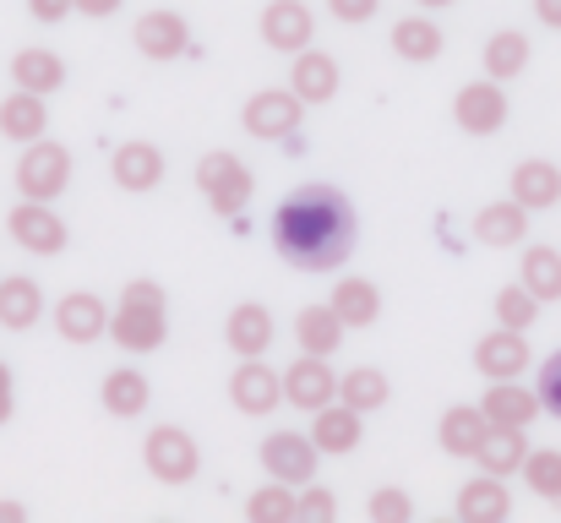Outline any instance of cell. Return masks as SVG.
Returning <instances> with one entry per match:
<instances>
[{
  "label": "cell",
  "mask_w": 561,
  "mask_h": 523,
  "mask_svg": "<svg viewBox=\"0 0 561 523\" xmlns=\"http://www.w3.org/2000/svg\"><path fill=\"white\" fill-rule=\"evenodd\" d=\"M273 246L300 273H333L355 251V207L339 185H300L273 213Z\"/></svg>",
  "instance_id": "6da1fadb"
},
{
  "label": "cell",
  "mask_w": 561,
  "mask_h": 523,
  "mask_svg": "<svg viewBox=\"0 0 561 523\" xmlns=\"http://www.w3.org/2000/svg\"><path fill=\"white\" fill-rule=\"evenodd\" d=\"M164 333H170V317H164V289L159 284H126V295H121V306L110 311V339L121 349H131V354H148V349L164 344Z\"/></svg>",
  "instance_id": "7a4b0ae2"
},
{
  "label": "cell",
  "mask_w": 561,
  "mask_h": 523,
  "mask_svg": "<svg viewBox=\"0 0 561 523\" xmlns=\"http://www.w3.org/2000/svg\"><path fill=\"white\" fill-rule=\"evenodd\" d=\"M16 185H22V196H33V202H55L66 185H71V154L60 148V143H27L22 148V159H16Z\"/></svg>",
  "instance_id": "3957f363"
},
{
  "label": "cell",
  "mask_w": 561,
  "mask_h": 523,
  "mask_svg": "<svg viewBox=\"0 0 561 523\" xmlns=\"http://www.w3.org/2000/svg\"><path fill=\"white\" fill-rule=\"evenodd\" d=\"M142 464L164 480V486H186L191 475L202 469V453L181 425H153L148 431V447H142Z\"/></svg>",
  "instance_id": "277c9868"
},
{
  "label": "cell",
  "mask_w": 561,
  "mask_h": 523,
  "mask_svg": "<svg viewBox=\"0 0 561 523\" xmlns=\"http://www.w3.org/2000/svg\"><path fill=\"white\" fill-rule=\"evenodd\" d=\"M5 235H11L22 251H33V257H60V251H66V224H60L44 202H33V196H22V202L5 213Z\"/></svg>",
  "instance_id": "5b68a950"
},
{
  "label": "cell",
  "mask_w": 561,
  "mask_h": 523,
  "mask_svg": "<svg viewBox=\"0 0 561 523\" xmlns=\"http://www.w3.org/2000/svg\"><path fill=\"white\" fill-rule=\"evenodd\" d=\"M317 458H322V447H317L311 436H300V431H273V436L262 442V469H267L273 480H284V486H311Z\"/></svg>",
  "instance_id": "8992f818"
},
{
  "label": "cell",
  "mask_w": 561,
  "mask_h": 523,
  "mask_svg": "<svg viewBox=\"0 0 561 523\" xmlns=\"http://www.w3.org/2000/svg\"><path fill=\"white\" fill-rule=\"evenodd\" d=\"M300 110H306V99H300L295 88H289V93L267 88V93H256V99L245 104L240 126H245L251 137H262V143H284V137H295V126H300Z\"/></svg>",
  "instance_id": "52a82bcc"
},
{
  "label": "cell",
  "mask_w": 561,
  "mask_h": 523,
  "mask_svg": "<svg viewBox=\"0 0 561 523\" xmlns=\"http://www.w3.org/2000/svg\"><path fill=\"white\" fill-rule=\"evenodd\" d=\"M196 185H202V196H207L218 213H240V207L251 202V170H245L234 154H207V159L196 164Z\"/></svg>",
  "instance_id": "ba28073f"
},
{
  "label": "cell",
  "mask_w": 561,
  "mask_h": 523,
  "mask_svg": "<svg viewBox=\"0 0 561 523\" xmlns=\"http://www.w3.org/2000/svg\"><path fill=\"white\" fill-rule=\"evenodd\" d=\"M453 121H458L469 137H491V132H502V126H507V93H502V82H496V77L469 82V88L453 99Z\"/></svg>",
  "instance_id": "9c48e42d"
},
{
  "label": "cell",
  "mask_w": 561,
  "mask_h": 523,
  "mask_svg": "<svg viewBox=\"0 0 561 523\" xmlns=\"http://www.w3.org/2000/svg\"><path fill=\"white\" fill-rule=\"evenodd\" d=\"M284 398L295 403V409H328L333 398H339V376L328 371V354H300L289 371H284Z\"/></svg>",
  "instance_id": "30bf717a"
},
{
  "label": "cell",
  "mask_w": 561,
  "mask_h": 523,
  "mask_svg": "<svg viewBox=\"0 0 561 523\" xmlns=\"http://www.w3.org/2000/svg\"><path fill=\"white\" fill-rule=\"evenodd\" d=\"M278 398H284V376H273V371L262 365V354L240 360V371L229 376V403H234L240 414H273Z\"/></svg>",
  "instance_id": "8fae6325"
},
{
  "label": "cell",
  "mask_w": 561,
  "mask_h": 523,
  "mask_svg": "<svg viewBox=\"0 0 561 523\" xmlns=\"http://www.w3.org/2000/svg\"><path fill=\"white\" fill-rule=\"evenodd\" d=\"M311 33H317V16H311V5H300V0H273V5L262 11V38H267V49L300 55V49H311Z\"/></svg>",
  "instance_id": "7c38bea8"
},
{
  "label": "cell",
  "mask_w": 561,
  "mask_h": 523,
  "mask_svg": "<svg viewBox=\"0 0 561 523\" xmlns=\"http://www.w3.org/2000/svg\"><path fill=\"white\" fill-rule=\"evenodd\" d=\"M104 328H110V311H104V300L88 295V289H77V295H66V300L55 306V333H60L66 344H93V339H104Z\"/></svg>",
  "instance_id": "4fadbf2b"
},
{
  "label": "cell",
  "mask_w": 561,
  "mask_h": 523,
  "mask_svg": "<svg viewBox=\"0 0 561 523\" xmlns=\"http://www.w3.org/2000/svg\"><path fill=\"white\" fill-rule=\"evenodd\" d=\"M131 38H137V49L148 60H175L186 49V16L181 11H142Z\"/></svg>",
  "instance_id": "5bb4252c"
},
{
  "label": "cell",
  "mask_w": 561,
  "mask_h": 523,
  "mask_svg": "<svg viewBox=\"0 0 561 523\" xmlns=\"http://www.w3.org/2000/svg\"><path fill=\"white\" fill-rule=\"evenodd\" d=\"M474 365L491 376V382H507V376H524L529 371V344L518 328H496L491 339L474 344Z\"/></svg>",
  "instance_id": "9a60e30c"
},
{
  "label": "cell",
  "mask_w": 561,
  "mask_h": 523,
  "mask_svg": "<svg viewBox=\"0 0 561 523\" xmlns=\"http://www.w3.org/2000/svg\"><path fill=\"white\" fill-rule=\"evenodd\" d=\"M289 88L306 99V104H328L339 93V60L322 55V49H300L295 66H289Z\"/></svg>",
  "instance_id": "2e32d148"
},
{
  "label": "cell",
  "mask_w": 561,
  "mask_h": 523,
  "mask_svg": "<svg viewBox=\"0 0 561 523\" xmlns=\"http://www.w3.org/2000/svg\"><path fill=\"white\" fill-rule=\"evenodd\" d=\"M480 409H485L491 425H535V414H540L546 403H540V393L518 387V376H507V382H491V393H485Z\"/></svg>",
  "instance_id": "e0dca14e"
},
{
  "label": "cell",
  "mask_w": 561,
  "mask_h": 523,
  "mask_svg": "<svg viewBox=\"0 0 561 523\" xmlns=\"http://www.w3.org/2000/svg\"><path fill=\"white\" fill-rule=\"evenodd\" d=\"M224 344L234 349L240 360L267 354V344H273V317H267V306H256V300L234 306V311H229V328H224Z\"/></svg>",
  "instance_id": "ac0fdd59"
},
{
  "label": "cell",
  "mask_w": 561,
  "mask_h": 523,
  "mask_svg": "<svg viewBox=\"0 0 561 523\" xmlns=\"http://www.w3.org/2000/svg\"><path fill=\"white\" fill-rule=\"evenodd\" d=\"M513 513V497L502 486V475H480L458 491V519L463 523H502Z\"/></svg>",
  "instance_id": "d6986e66"
},
{
  "label": "cell",
  "mask_w": 561,
  "mask_h": 523,
  "mask_svg": "<svg viewBox=\"0 0 561 523\" xmlns=\"http://www.w3.org/2000/svg\"><path fill=\"white\" fill-rule=\"evenodd\" d=\"M44 126H49V110H44V93H27V88H16L5 104H0V132L11 137V143H38L44 137Z\"/></svg>",
  "instance_id": "ffe728a7"
},
{
  "label": "cell",
  "mask_w": 561,
  "mask_h": 523,
  "mask_svg": "<svg viewBox=\"0 0 561 523\" xmlns=\"http://www.w3.org/2000/svg\"><path fill=\"white\" fill-rule=\"evenodd\" d=\"M474 235L485 240V246H496V251H507V246H518L524 235H529V207L513 196V202H491V207H480V218H474Z\"/></svg>",
  "instance_id": "44dd1931"
},
{
  "label": "cell",
  "mask_w": 561,
  "mask_h": 523,
  "mask_svg": "<svg viewBox=\"0 0 561 523\" xmlns=\"http://www.w3.org/2000/svg\"><path fill=\"white\" fill-rule=\"evenodd\" d=\"M513 196H518L529 213L557 207L561 202V170L557 164H546V159H524V164L513 170Z\"/></svg>",
  "instance_id": "7402d4cb"
},
{
  "label": "cell",
  "mask_w": 561,
  "mask_h": 523,
  "mask_svg": "<svg viewBox=\"0 0 561 523\" xmlns=\"http://www.w3.org/2000/svg\"><path fill=\"white\" fill-rule=\"evenodd\" d=\"M524 458H529L524 425H491L485 442H480V453H474V464L485 475H513V469H524Z\"/></svg>",
  "instance_id": "603a6c76"
},
{
  "label": "cell",
  "mask_w": 561,
  "mask_h": 523,
  "mask_svg": "<svg viewBox=\"0 0 561 523\" xmlns=\"http://www.w3.org/2000/svg\"><path fill=\"white\" fill-rule=\"evenodd\" d=\"M115 180L126 191H153L164 180V154L153 143H121L115 148Z\"/></svg>",
  "instance_id": "cb8c5ba5"
},
{
  "label": "cell",
  "mask_w": 561,
  "mask_h": 523,
  "mask_svg": "<svg viewBox=\"0 0 561 523\" xmlns=\"http://www.w3.org/2000/svg\"><path fill=\"white\" fill-rule=\"evenodd\" d=\"M311 442L322 447V453H333V458H344V453H355L360 447V409H317V425H311Z\"/></svg>",
  "instance_id": "d4e9b609"
},
{
  "label": "cell",
  "mask_w": 561,
  "mask_h": 523,
  "mask_svg": "<svg viewBox=\"0 0 561 523\" xmlns=\"http://www.w3.org/2000/svg\"><path fill=\"white\" fill-rule=\"evenodd\" d=\"M485 431H491L485 409L453 403V409L442 414V447H447L453 458H474V453H480V442H485Z\"/></svg>",
  "instance_id": "484cf974"
},
{
  "label": "cell",
  "mask_w": 561,
  "mask_h": 523,
  "mask_svg": "<svg viewBox=\"0 0 561 523\" xmlns=\"http://www.w3.org/2000/svg\"><path fill=\"white\" fill-rule=\"evenodd\" d=\"M11 82L27 88V93H55V88L66 82V66H60V55H49V49H16V55H11Z\"/></svg>",
  "instance_id": "4316f807"
},
{
  "label": "cell",
  "mask_w": 561,
  "mask_h": 523,
  "mask_svg": "<svg viewBox=\"0 0 561 523\" xmlns=\"http://www.w3.org/2000/svg\"><path fill=\"white\" fill-rule=\"evenodd\" d=\"M38 317H44V289L33 278H5L0 284V322L11 333H27Z\"/></svg>",
  "instance_id": "83f0119b"
},
{
  "label": "cell",
  "mask_w": 561,
  "mask_h": 523,
  "mask_svg": "<svg viewBox=\"0 0 561 523\" xmlns=\"http://www.w3.org/2000/svg\"><path fill=\"white\" fill-rule=\"evenodd\" d=\"M295 339H300L306 354H333V349L344 344V317L333 306H306L295 317Z\"/></svg>",
  "instance_id": "f1b7e54d"
},
{
  "label": "cell",
  "mask_w": 561,
  "mask_h": 523,
  "mask_svg": "<svg viewBox=\"0 0 561 523\" xmlns=\"http://www.w3.org/2000/svg\"><path fill=\"white\" fill-rule=\"evenodd\" d=\"M524 71H529V33H518V27L491 33V44H485V77L507 82V77H524Z\"/></svg>",
  "instance_id": "f546056e"
},
{
  "label": "cell",
  "mask_w": 561,
  "mask_h": 523,
  "mask_svg": "<svg viewBox=\"0 0 561 523\" xmlns=\"http://www.w3.org/2000/svg\"><path fill=\"white\" fill-rule=\"evenodd\" d=\"M104 409H110L115 420H137V414L148 409V376L131 371V365L110 371V376H104Z\"/></svg>",
  "instance_id": "4dcf8cb0"
},
{
  "label": "cell",
  "mask_w": 561,
  "mask_h": 523,
  "mask_svg": "<svg viewBox=\"0 0 561 523\" xmlns=\"http://www.w3.org/2000/svg\"><path fill=\"white\" fill-rule=\"evenodd\" d=\"M392 49H398V60L425 66V60H436V55H442V27H436V22H425V16H403V22L392 27Z\"/></svg>",
  "instance_id": "1f68e13d"
},
{
  "label": "cell",
  "mask_w": 561,
  "mask_h": 523,
  "mask_svg": "<svg viewBox=\"0 0 561 523\" xmlns=\"http://www.w3.org/2000/svg\"><path fill=\"white\" fill-rule=\"evenodd\" d=\"M328 306L344 317V328H371L376 311H381L376 284H366V278H344V284L333 289V300H328Z\"/></svg>",
  "instance_id": "d6a6232c"
},
{
  "label": "cell",
  "mask_w": 561,
  "mask_h": 523,
  "mask_svg": "<svg viewBox=\"0 0 561 523\" xmlns=\"http://www.w3.org/2000/svg\"><path fill=\"white\" fill-rule=\"evenodd\" d=\"M387 393H392V387H387V376H381L376 365H355L350 376H339V398H344L350 409H360V414H366V409H381Z\"/></svg>",
  "instance_id": "836d02e7"
},
{
  "label": "cell",
  "mask_w": 561,
  "mask_h": 523,
  "mask_svg": "<svg viewBox=\"0 0 561 523\" xmlns=\"http://www.w3.org/2000/svg\"><path fill=\"white\" fill-rule=\"evenodd\" d=\"M524 284L540 300H561V251L557 246H529L524 251Z\"/></svg>",
  "instance_id": "e575fe53"
},
{
  "label": "cell",
  "mask_w": 561,
  "mask_h": 523,
  "mask_svg": "<svg viewBox=\"0 0 561 523\" xmlns=\"http://www.w3.org/2000/svg\"><path fill=\"white\" fill-rule=\"evenodd\" d=\"M245 519L251 523H289V519H300V497L278 480V486H262L251 502H245Z\"/></svg>",
  "instance_id": "d590c367"
},
{
  "label": "cell",
  "mask_w": 561,
  "mask_h": 523,
  "mask_svg": "<svg viewBox=\"0 0 561 523\" xmlns=\"http://www.w3.org/2000/svg\"><path fill=\"white\" fill-rule=\"evenodd\" d=\"M535 317H540V295H535L529 284H513V289H502V295H496V322H502V328L529 333V328H535Z\"/></svg>",
  "instance_id": "8d00e7d4"
},
{
  "label": "cell",
  "mask_w": 561,
  "mask_h": 523,
  "mask_svg": "<svg viewBox=\"0 0 561 523\" xmlns=\"http://www.w3.org/2000/svg\"><path fill=\"white\" fill-rule=\"evenodd\" d=\"M524 480H529V491H535V497L561 502V453H557V447L529 453V458H524Z\"/></svg>",
  "instance_id": "74e56055"
},
{
  "label": "cell",
  "mask_w": 561,
  "mask_h": 523,
  "mask_svg": "<svg viewBox=\"0 0 561 523\" xmlns=\"http://www.w3.org/2000/svg\"><path fill=\"white\" fill-rule=\"evenodd\" d=\"M371 519L376 523H403L409 519V497L403 491H392V486H381L371 497Z\"/></svg>",
  "instance_id": "f35d334b"
},
{
  "label": "cell",
  "mask_w": 561,
  "mask_h": 523,
  "mask_svg": "<svg viewBox=\"0 0 561 523\" xmlns=\"http://www.w3.org/2000/svg\"><path fill=\"white\" fill-rule=\"evenodd\" d=\"M540 403H546V409L561 420V349L546 360V365H540Z\"/></svg>",
  "instance_id": "ab89813d"
},
{
  "label": "cell",
  "mask_w": 561,
  "mask_h": 523,
  "mask_svg": "<svg viewBox=\"0 0 561 523\" xmlns=\"http://www.w3.org/2000/svg\"><path fill=\"white\" fill-rule=\"evenodd\" d=\"M300 519H317V523H328V519H333V491L311 486V491L300 497Z\"/></svg>",
  "instance_id": "60d3db41"
},
{
  "label": "cell",
  "mask_w": 561,
  "mask_h": 523,
  "mask_svg": "<svg viewBox=\"0 0 561 523\" xmlns=\"http://www.w3.org/2000/svg\"><path fill=\"white\" fill-rule=\"evenodd\" d=\"M328 5H333V16H339V22H371L381 0H328Z\"/></svg>",
  "instance_id": "b9f144b4"
},
{
  "label": "cell",
  "mask_w": 561,
  "mask_h": 523,
  "mask_svg": "<svg viewBox=\"0 0 561 523\" xmlns=\"http://www.w3.org/2000/svg\"><path fill=\"white\" fill-rule=\"evenodd\" d=\"M27 11H33L38 22H60V16L77 11V0H27Z\"/></svg>",
  "instance_id": "7bdbcfd3"
},
{
  "label": "cell",
  "mask_w": 561,
  "mask_h": 523,
  "mask_svg": "<svg viewBox=\"0 0 561 523\" xmlns=\"http://www.w3.org/2000/svg\"><path fill=\"white\" fill-rule=\"evenodd\" d=\"M121 5H126V0H77V11H82V16H115Z\"/></svg>",
  "instance_id": "ee69618b"
},
{
  "label": "cell",
  "mask_w": 561,
  "mask_h": 523,
  "mask_svg": "<svg viewBox=\"0 0 561 523\" xmlns=\"http://www.w3.org/2000/svg\"><path fill=\"white\" fill-rule=\"evenodd\" d=\"M535 16H540L546 27H557L561 33V0H535Z\"/></svg>",
  "instance_id": "f6af8a7d"
},
{
  "label": "cell",
  "mask_w": 561,
  "mask_h": 523,
  "mask_svg": "<svg viewBox=\"0 0 561 523\" xmlns=\"http://www.w3.org/2000/svg\"><path fill=\"white\" fill-rule=\"evenodd\" d=\"M11 420V371H5V360H0V425Z\"/></svg>",
  "instance_id": "bcb514c9"
},
{
  "label": "cell",
  "mask_w": 561,
  "mask_h": 523,
  "mask_svg": "<svg viewBox=\"0 0 561 523\" xmlns=\"http://www.w3.org/2000/svg\"><path fill=\"white\" fill-rule=\"evenodd\" d=\"M0 523H22V508L16 502H0Z\"/></svg>",
  "instance_id": "7dc6e473"
},
{
  "label": "cell",
  "mask_w": 561,
  "mask_h": 523,
  "mask_svg": "<svg viewBox=\"0 0 561 523\" xmlns=\"http://www.w3.org/2000/svg\"><path fill=\"white\" fill-rule=\"evenodd\" d=\"M420 5H453V0H420Z\"/></svg>",
  "instance_id": "c3c4849f"
}]
</instances>
